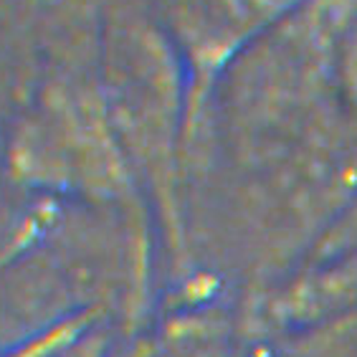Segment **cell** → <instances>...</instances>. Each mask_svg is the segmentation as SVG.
<instances>
[{
  "label": "cell",
  "instance_id": "cell-1",
  "mask_svg": "<svg viewBox=\"0 0 357 357\" xmlns=\"http://www.w3.org/2000/svg\"><path fill=\"white\" fill-rule=\"evenodd\" d=\"M0 357H112V332L94 310L63 312L18 337Z\"/></svg>",
  "mask_w": 357,
  "mask_h": 357
}]
</instances>
